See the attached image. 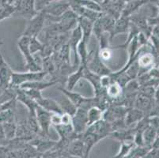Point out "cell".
Wrapping results in <instances>:
<instances>
[{"instance_id":"25","label":"cell","mask_w":159,"mask_h":158,"mask_svg":"<svg viewBox=\"0 0 159 158\" xmlns=\"http://www.w3.org/2000/svg\"><path fill=\"white\" fill-rule=\"evenodd\" d=\"M145 116V114L140 110L135 108H129L124 116V122L127 127H132L133 125H135L139 121H140Z\"/></svg>"},{"instance_id":"41","label":"cell","mask_w":159,"mask_h":158,"mask_svg":"<svg viewBox=\"0 0 159 158\" xmlns=\"http://www.w3.org/2000/svg\"><path fill=\"white\" fill-rule=\"evenodd\" d=\"M51 124L52 127L61 124H62V114L52 113L51 117Z\"/></svg>"},{"instance_id":"18","label":"cell","mask_w":159,"mask_h":158,"mask_svg":"<svg viewBox=\"0 0 159 158\" xmlns=\"http://www.w3.org/2000/svg\"><path fill=\"white\" fill-rule=\"evenodd\" d=\"M150 2V0H130L124 6L121 16L130 17Z\"/></svg>"},{"instance_id":"38","label":"cell","mask_w":159,"mask_h":158,"mask_svg":"<svg viewBox=\"0 0 159 158\" xmlns=\"http://www.w3.org/2000/svg\"><path fill=\"white\" fill-rule=\"evenodd\" d=\"M15 121V115L13 110H2L0 111V124Z\"/></svg>"},{"instance_id":"1","label":"cell","mask_w":159,"mask_h":158,"mask_svg":"<svg viewBox=\"0 0 159 158\" xmlns=\"http://www.w3.org/2000/svg\"><path fill=\"white\" fill-rule=\"evenodd\" d=\"M30 37H25V36H21L18 39V47L21 52L23 58L25 59V67L27 71L37 72L41 71V66H39L37 63L36 59H34L33 55L31 54L30 50Z\"/></svg>"},{"instance_id":"44","label":"cell","mask_w":159,"mask_h":158,"mask_svg":"<svg viewBox=\"0 0 159 158\" xmlns=\"http://www.w3.org/2000/svg\"><path fill=\"white\" fill-rule=\"evenodd\" d=\"M149 117H159V104H155L153 107L152 110L150 111Z\"/></svg>"},{"instance_id":"26","label":"cell","mask_w":159,"mask_h":158,"mask_svg":"<svg viewBox=\"0 0 159 158\" xmlns=\"http://www.w3.org/2000/svg\"><path fill=\"white\" fill-rule=\"evenodd\" d=\"M57 81L51 80V81H37V82H27V83H24L21 85H20V89H36V90L41 91L44 89H48L49 87H52L57 84Z\"/></svg>"},{"instance_id":"34","label":"cell","mask_w":159,"mask_h":158,"mask_svg":"<svg viewBox=\"0 0 159 158\" xmlns=\"http://www.w3.org/2000/svg\"><path fill=\"white\" fill-rule=\"evenodd\" d=\"M113 47H111L110 45L106 46V47H100L98 46V54H99L100 58L102 59V60L103 61L104 63H106L110 61L112 59V56H113Z\"/></svg>"},{"instance_id":"28","label":"cell","mask_w":159,"mask_h":158,"mask_svg":"<svg viewBox=\"0 0 159 158\" xmlns=\"http://www.w3.org/2000/svg\"><path fill=\"white\" fill-rule=\"evenodd\" d=\"M157 137V130L152 126H149L143 133L144 144L146 146L152 148L153 144Z\"/></svg>"},{"instance_id":"50","label":"cell","mask_w":159,"mask_h":158,"mask_svg":"<svg viewBox=\"0 0 159 158\" xmlns=\"http://www.w3.org/2000/svg\"><path fill=\"white\" fill-rule=\"evenodd\" d=\"M2 43H3V41L2 40H0V46L2 45Z\"/></svg>"},{"instance_id":"49","label":"cell","mask_w":159,"mask_h":158,"mask_svg":"<svg viewBox=\"0 0 159 158\" xmlns=\"http://www.w3.org/2000/svg\"><path fill=\"white\" fill-rule=\"evenodd\" d=\"M7 1H8L9 3H13V2H14V1H16V0H7Z\"/></svg>"},{"instance_id":"20","label":"cell","mask_w":159,"mask_h":158,"mask_svg":"<svg viewBox=\"0 0 159 158\" xmlns=\"http://www.w3.org/2000/svg\"><path fill=\"white\" fill-rule=\"evenodd\" d=\"M67 154L69 156L85 158V146L82 138L79 137L70 142L67 148Z\"/></svg>"},{"instance_id":"35","label":"cell","mask_w":159,"mask_h":158,"mask_svg":"<svg viewBox=\"0 0 159 158\" xmlns=\"http://www.w3.org/2000/svg\"><path fill=\"white\" fill-rule=\"evenodd\" d=\"M135 146L133 142H121L120 148L119 152L115 155L112 158H124L128 153H130L133 147Z\"/></svg>"},{"instance_id":"43","label":"cell","mask_w":159,"mask_h":158,"mask_svg":"<svg viewBox=\"0 0 159 158\" xmlns=\"http://www.w3.org/2000/svg\"><path fill=\"white\" fill-rule=\"evenodd\" d=\"M143 158H159V150L156 148H151Z\"/></svg>"},{"instance_id":"8","label":"cell","mask_w":159,"mask_h":158,"mask_svg":"<svg viewBox=\"0 0 159 158\" xmlns=\"http://www.w3.org/2000/svg\"><path fill=\"white\" fill-rule=\"evenodd\" d=\"M52 113L48 112L44 108L37 105L36 108V117L40 129V134L39 135L44 137H49V130L52 126L51 117Z\"/></svg>"},{"instance_id":"21","label":"cell","mask_w":159,"mask_h":158,"mask_svg":"<svg viewBox=\"0 0 159 158\" xmlns=\"http://www.w3.org/2000/svg\"><path fill=\"white\" fill-rule=\"evenodd\" d=\"M37 104L38 106L41 107L46 110L48 112L51 113H56V114H63L61 108H60V104L55 100L48 97H42L39 99L37 101Z\"/></svg>"},{"instance_id":"47","label":"cell","mask_w":159,"mask_h":158,"mask_svg":"<svg viewBox=\"0 0 159 158\" xmlns=\"http://www.w3.org/2000/svg\"><path fill=\"white\" fill-rule=\"evenodd\" d=\"M112 2H118V3H124V4H126L128 1L130 0H110Z\"/></svg>"},{"instance_id":"4","label":"cell","mask_w":159,"mask_h":158,"mask_svg":"<svg viewBox=\"0 0 159 158\" xmlns=\"http://www.w3.org/2000/svg\"><path fill=\"white\" fill-rule=\"evenodd\" d=\"M46 23V16L42 11L38 12L36 16L29 20L25 29L21 36L29 37H38L40 33L43 31Z\"/></svg>"},{"instance_id":"2","label":"cell","mask_w":159,"mask_h":158,"mask_svg":"<svg viewBox=\"0 0 159 158\" xmlns=\"http://www.w3.org/2000/svg\"><path fill=\"white\" fill-rule=\"evenodd\" d=\"M12 4L14 8V17L30 20L38 14L34 0H16Z\"/></svg>"},{"instance_id":"9","label":"cell","mask_w":159,"mask_h":158,"mask_svg":"<svg viewBox=\"0 0 159 158\" xmlns=\"http://www.w3.org/2000/svg\"><path fill=\"white\" fill-rule=\"evenodd\" d=\"M82 39V30H81L80 27L78 25L70 33L69 35V39H68V43L70 49L72 51L74 54V63L73 66H76V67H79L80 66V62H79V56H78V46H79V43L81 42Z\"/></svg>"},{"instance_id":"12","label":"cell","mask_w":159,"mask_h":158,"mask_svg":"<svg viewBox=\"0 0 159 158\" xmlns=\"http://www.w3.org/2000/svg\"><path fill=\"white\" fill-rule=\"evenodd\" d=\"M127 111L128 108L122 105L111 104L104 111L103 120L108 123H112L115 120L124 119Z\"/></svg>"},{"instance_id":"6","label":"cell","mask_w":159,"mask_h":158,"mask_svg":"<svg viewBox=\"0 0 159 158\" xmlns=\"http://www.w3.org/2000/svg\"><path fill=\"white\" fill-rule=\"evenodd\" d=\"M87 111L88 110L79 107L72 116V126L75 134L78 135L82 136L88 127Z\"/></svg>"},{"instance_id":"39","label":"cell","mask_w":159,"mask_h":158,"mask_svg":"<svg viewBox=\"0 0 159 158\" xmlns=\"http://www.w3.org/2000/svg\"><path fill=\"white\" fill-rule=\"evenodd\" d=\"M22 89V91L25 93L26 94L28 97H30V98L34 100L36 102L43 97L41 92L39 90H36V89Z\"/></svg>"},{"instance_id":"15","label":"cell","mask_w":159,"mask_h":158,"mask_svg":"<svg viewBox=\"0 0 159 158\" xmlns=\"http://www.w3.org/2000/svg\"><path fill=\"white\" fill-rule=\"evenodd\" d=\"M68 2L70 3V8L79 17H86L87 19L94 22L102 15V12H98V11H92V10H89V9L85 8V7L75 3V2H70V1H68Z\"/></svg>"},{"instance_id":"13","label":"cell","mask_w":159,"mask_h":158,"mask_svg":"<svg viewBox=\"0 0 159 158\" xmlns=\"http://www.w3.org/2000/svg\"><path fill=\"white\" fill-rule=\"evenodd\" d=\"M56 141H53L49 138V137H44L41 135L36 136L31 141L29 142L30 144L33 146L37 149V151L42 154V153L48 152L52 150L56 146Z\"/></svg>"},{"instance_id":"42","label":"cell","mask_w":159,"mask_h":158,"mask_svg":"<svg viewBox=\"0 0 159 158\" xmlns=\"http://www.w3.org/2000/svg\"><path fill=\"white\" fill-rule=\"evenodd\" d=\"M11 150L7 146L0 145V158H9Z\"/></svg>"},{"instance_id":"33","label":"cell","mask_w":159,"mask_h":158,"mask_svg":"<svg viewBox=\"0 0 159 158\" xmlns=\"http://www.w3.org/2000/svg\"><path fill=\"white\" fill-rule=\"evenodd\" d=\"M60 104V108H61L63 113H66V114H69L70 115L73 116V115L75 113L76 110H77V107L75 106V104L71 102V101H69L67 98H65V99L62 100L60 102H58Z\"/></svg>"},{"instance_id":"10","label":"cell","mask_w":159,"mask_h":158,"mask_svg":"<svg viewBox=\"0 0 159 158\" xmlns=\"http://www.w3.org/2000/svg\"><path fill=\"white\" fill-rule=\"evenodd\" d=\"M14 70L0 52V89L4 90L11 85Z\"/></svg>"},{"instance_id":"11","label":"cell","mask_w":159,"mask_h":158,"mask_svg":"<svg viewBox=\"0 0 159 158\" xmlns=\"http://www.w3.org/2000/svg\"><path fill=\"white\" fill-rule=\"evenodd\" d=\"M86 131L96 134L99 138L100 140L102 141L104 138L109 136V134L112 132V127H111L110 123L102 120L95 123V124H92V125L89 126L86 128Z\"/></svg>"},{"instance_id":"30","label":"cell","mask_w":159,"mask_h":158,"mask_svg":"<svg viewBox=\"0 0 159 158\" xmlns=\"http://www.w3.org/2000/svg\"><path fill=\"white\" fill-rule=\"evenodd\" d=\"M78 56H79L80 65L86 66L87 63L88 56H89V51H88V43L83 40H81L78 46Z\"/></svg>"},{"instance_id":"5","label":"cell","mask_w":159,"mask_h":158,"mask_svg":"<svg viewBox=\"0 0 159 158\" xmlns=\"http://www.w3.org/2000/svg\"><path fill=\"white\" fill-rule=\"evenodd\" d=\"M46 72L37 71V72H14L11 78V85L16 87H19L24 83L32 82H37V81H44V78L48 76Z\"/></svg>"},{"instance_id":"53","label":"cell","mask_w":159,"mask_h":158,"mask_svg":"<svg viewBox=\"0 0 159 158\" xmlns=\"http://www.w3.org/2000/svg\"><path fill=\"white\" fill-rule=\"evenodd\" d=\"M102 1H103V0H102Z\"/></svg>"},{"instance_id":"17","label":"cell","mask_w":159,"mask_h":158,"mask_svg":"<svg viewBox=\"0 0 159 158\" xmlns=\"http://www.w3.org/2000/svg\"><path fill=\"white\" fill-rule=\"evenodd\" d=\"M40 155L37 149L28 142L19 150L11 151L10 156L11 158H37Z\"/></svg>"},{"instance_id":"27","label":"cell","mask_w":159,"mask_h":158,"mask_svg":"<svg viewBox=\"0 0 159 158\" xmlns=\"http://www.w3.org/2000/svg\"><path fill=\"white\" fill-rule=\"evenodd\" d=\"M62 93H63L65 95L67 99L70 101H71L75 106L79 108L83 104L85 99H86V97L82 96V94L79 93L77 92H74L73 90H68L66 89L65 87H58L57 88Z\"/></svg>"},{"instance_id":"19","label":"cell","mask_w":159,"mask_h":158,"mask_svg":"<svg viewBox=\"0 0 159 158\" xmlns=\"http://www.w3.org/2000/svg\"><path fill=\"white\" fill-rule=\"evenodd\" d=\"M134 136H135V129L133 127H128V128L120 130H116V131H112L108 137L120 142H133Z\"/></svg>"},{"instance_id":"40","label":"cell","mask_w":159,"mask_h":158,"mask_svg":"<svg viewBox=\"0 0 159 158\" xmlns=\"http://www.w3.org/2000/svg\"><path fill=\"white\" fill-rule=\"evenodd\" d=\"M34 1H35L36 10L37 12H40L46 6H48L51 2H55V1H58V0H34Z\"/></svg>"},{"instance_id":"14","label":"cell","mask_w":159,"mask_h":158,"mask_svg":"<svg viewBox=\"0 0 159 158\" xmlns=\"http://www.w3.org/2000/svg\"><path fill=\"white\" fill-rule=\"evenodd\" d=\"M130 23H131V21H130L129 17H124V16H120L118 19L116 20L113 28L112 29L110 33H108L110 42H112V40L118 35L123 34V33L128 34Z\"/></svg>"},{"instance_id":"7","label":"cell","mask_w":159,"mask_h":158,"mask_svg":"<svg viewBox=\"0 0 159 158\" xmlns=\"http://www.w3.org/2000/svg\"><path fill=\"white\" fill-rule=\"evenodd\" d=\"M69 9L70 3L68 0H58L46 6L41 11L48 17H59Z\"/></svg>"},{"instance_id":"3","label":"cell","mask_w":159,"mask_h":158,"mask_svg":"<svg viewBox=\"0 0 159 158\" xmlns=\"http://www.w3.org/2000/svg\"><path fill=\"white\" fill-rule=\"evenodd\" d=\"M86 67L91 72H93L99 76L110 74L112 72L100 58L99 54H98V47L95 50L89 52Z\"/></svg>"},{"instance_id":"24","label":"cell","mask_w":159,"mask_h":158,"mask_svg":"<svg viewBox=\"0 0 159 158\" xmlns=\"http://www.w3.org/2000/svg\"><path fill=\"white\" fill-rule=\"evenodd\" d=\"M84 66L80 65L75 71H74L67 77L66 80V87H65L66 89L73 90L79 81L84 78Z\"/></svg>"},{"instance_id":"16","label":"cell","mask_w":159,"mask_h":158,"mask_svg":"<svg viewBox=\"0 0 159 158\" xmlns=\"http://www.w3.org/2000/svg\"><path fill=\"white\" fill-rule=\"evenodd\" d=\"M155 101L152 98L148 97L143 94L138 93V95L136 97V99L135 101V105L134 108L140 110L145 114L146 116H148L150 111L152 110L153 107L155 104Z\"/></svg>"},{"instance_id":"52","label":"cell","mask_w":159,"mask_h":158,"mask_svg":"<svg viewBox=\"0 0 159 158\" xmlns=\"http://www.w3.org/2000/svg\"><path fill=\"white\" fill-rule=\"evenodd\" d=\"M157 87H158V88H159V85H158V86H157Z\"/></svg>"},{"instance_id":"46","label":"cell","mask_w":159,"mask_h":158,"mask_svg":"<svg viewBox=\"0 0 159 158\" xmlns=\"http://www.w3.org/2000/svg\"><path fill=\"white\" fill-rule=\"evenodd\" d=\"M7 140L2 124H0V142H4Z\"/></svg>"},{"instance_id":"48","label":"cell","mask_w":159,"mask_h":158,"mask_svg":"<svg viewBox=\"0 0 159 158\" xmlns=\"http://www.w3.org/2000/svg\"><path fill=\"white\" fill-rule=\"evenodd\" d=\"M7 3H8V1H7V0H0V8L3 7V6H5L6 4Z\"/></svg>"},{"instance_id":"36","label":"cell","mask_w":159,"mask_h":158,"mask_svg":"<svg viewBox=\"0 0 159 158\" xmlns=\"http://www.w3.org/2000/svg\"><path fill=\"white\" fill-rule=\"evenodd\" d=\"M14 8L12 3L6 4L0 8V22L6 19L14 17Z\"/></svg>"},{"instance_id":"32","label":"cell","mask_w":159,"mask_h":158,"mask_svg":"<svg viewBox=\"0 0 159 158\" xmlns=\"http://www.w3.org/2000/svg\"><path fill=\"white\" fill-rule=\"evenodd\" d=\"M68 1L75 2V3L79 4V5L82 6L85 8L89 9V10H92V11L102 12L101 4L94 2L93 0H68Z\"/></svg>"},{"instance_id":"23","label":"cell","mask_w":159,"mask_h":158,"mask_svg":"<svg viewBox=\"0 0 159 158\" xmlns=\"http://www.w3.org/2000/svg\"><path fill=\"white\" fill-rule=\"evenodd\" d=\"M16 99L18 102L24 104L25 106L26 107L29 111V114H36V108L37 107V102L28 97L20 88H18L17 91Z\"/></svg>"},{"instance_id":"22","label":"cell","mask_w":159,"mask_h":158,"mask_svg":"<svg viewBox=\"0 0 159 158\" xmlns=\"http://www.w3.org/2000/svg\"><path fill=\"white\" fill-rule=\"evenodd\" d=\"M93 23H94L93 21L87 19L86 17H79L78 19V25L80 27L82 33V40L87 43H89L91 35L93 34Z\"/></svg>"},{"instance_id":"45","label":"cell","mask_w":159,"mask_h":158,"mask_svg":"<svg viewBox=\"0 0 159 158\" xmlns=\"http://www.w3.org/2000/svg\"><path fill=\"white\" fill-rule=\"evenodd\" d=\"M151 35L157 38L159 40V23L155 24L152 26V30H151Z\"/></svg>"},{"instance_id":"37","label":"cell","mask_w":159,"mask_h":158,"mask_svg":"<svg viewBox=\"0 0 159 158\" xmlns=\"http://www.w3.org/2000/svg\"><path fill=\"white\" fill-rule=\"evenodd\" d=\"M44 43L40 42L37 37H30V50L31 54L35 55L43 50Z\"/></svg>"},{"instance_id":"31","label":"cell","mask_w":159,"mask_h":158,"mask_svg":"<svg viewBox=\"0 0 159 158\" xmlns=\"http://www.w3.org/2000/svg\"><path fill=\"white\" fill-rule=\"evenodd\" d=\"M2 125L3 127L7 140H11V139L15 138L17 127H18V124L16 123V121L7 122V123L2 124Z\"/></svg>"},{"instance_id":"51","label":"cell","mask_w":159,"mask_h":158,"mask_svg":"<svg viewBox=\"0 0 159 158\" xmlns=\"http://www.w3.org/2000/svg\"><path fill=\"white\" fill-rule=\"evenodd\" d=\"M158 5H159V1H158Z\"/></svg>"},{"instance_id":"29","label":"cell","mask_w":159,"mask_h":158,"mask_svg":"<svg viewBox=\"0 0 159 158\" xmlns=\"http://www.w3.org/2000/svg\"><path fill=\"white\" fill-rule=\"evenodd\" d=\"M104 111L98 107H92L87 111L88 127L103 120Z\"/></svg>"}]
</instances>
